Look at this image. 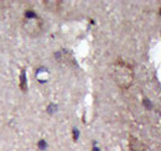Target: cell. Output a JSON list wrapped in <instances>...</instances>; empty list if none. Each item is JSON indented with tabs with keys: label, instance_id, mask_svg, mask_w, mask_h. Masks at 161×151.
<instances>
[{
	"label": "cell",
	"instance_id": "obj_1",
	"mask_svg": "<svg viewBox=\"0 0 161 151\" xmlns=\"http://www.w3.org/2000/svg\"><path fill=\"white\" fill-rule=\"evenodd\" d=\"M112 77L115 84L121 89H128L134 81V70L126 62L118 61L113 64Z\"/></svg>",
	"mask_w": 161,
	"mask_h": 151
},
{
	"label": "cell",
	"instance_id": "obj_2",
	"mask_svg": "<svg viewBox=\"0 0 161 151\" xmlns=\"http://www.w3.org/2000/svg\"><path fill=\"white\" fill-rule=\"evenodd\" d=\"M24 29L31 36H37L42 31V20L34 13H26L24 20Z\"/></svg>",
	"mask_w": 161,
	"mask_h": 151
},
{
	"label": "cell",
	"instance_id": "obj_3",
	"mask_svg": "<svg viewBox=\"0 0 161 151\" xmlns=\"http://www.w3.org/2000/svg\"><path fill=\"white\" fill-rule=\"evenodd\" d=\"M129 149H130V151H147L145 144L135 136L129 137Z\"/></svg>",
	"mask_w": 161,
	"mask_h": 151
},
{
	"label": "cell",
	"instance_id": "obj_4",
	"mask_svg": "<svg viewBox=\"0 0 161 151\" xmlns=\"http://www.w3.org/2000/svg\"><path fill=\"white\" fill-rule=\"evenodd\" d=\"M47 3H48V4H51V5H46V4H45V5H46V8H47L48 10H51V11H55V10L60 6V4H61L60 1H47Z\"/></svg>",
	"mask_w": 161,
	"mask_h": 151
},
{
	"label": "cell",
	"instance_id": "obj_5",
	"mask_svg": "<svg viewBox=\"0 0 161 151\" xmlns=\"http://www.w3.org/2000/svg\"><path fill=\"white\" fill-rule=\"evenodd\" d=\"M24 82L26 83V79H25V71L21 72V89H22V91H26V89L24 88Z\"/></svg>",
	"mask_w": 161,
	"mask_h": 151
}]
</instances>
